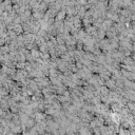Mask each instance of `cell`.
Returning a JSON list of instances; mask_svg holds the SVG:
<instances>
[{"instance_id": "cell-1", "label": "cell", "mask_w": 135, "mask_h": 135, "mask_svg": "<svg viewBox=\"0 0 135 135\" xmlns=\"http://www.w3.org/2000/svg\"><path fill=\"white\" fill-rule=\"evenodd\" d=\"M11 131L14 134H20L21 133V128L19 126H13V127H11Z\"/></svg>"}, {"instance_id": "cell-2", "label": "cell", "mask_w": 135, "mask_h": 135, "mask_svg": "<svg viewBox=\"0 0 135 135\" xmlns=\"http://www.w3.org/2000/svg\"><path fill=\"white\" fill-rule=\"evenodd\" d=\"M0 127H1V124H0Z\"/></svg>"}]
</instances>
